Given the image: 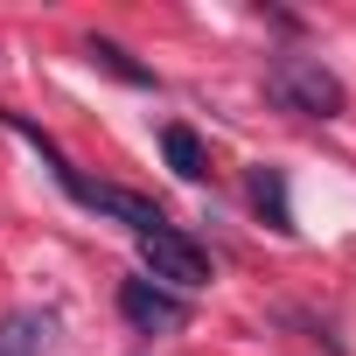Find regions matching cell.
<instances>
[{"mask_svg":"<svg viewBox=\"0 0 356 356\" xmlns=\"http://www.w3.org/2000/svg\"><path fill=\"white\" fill-rule=\"evenodd\" d=\"M266 98H273L280 112H300V119H342V105H349L342 77H335L321 56H273Z\"/></svg>","mask_w":356,"mask_h":356,"instance_id":"1","label":"cell"},{"mask_svg":"<svg viewBox=\"0 0 356 356\" xmlns=\"http://www.w3.org/2000/svg\"><path fill=\"white\" fill-rule=\"evenodd\" d=\"M140 259H147L154 286L168 280V293H175V286H210V252H203L189 231H175V224L147 231V238H140Z\"/></svg>","mask_w":356,"mask_h":356,"instance_id":"2","label":"cell"},{"mask_svg":"<svg viewBox=\"0 0 356 356\" xmlns=\"http://www.w3.org/2000/svg\"><path fill=\"white\" fill-rule=\"evenodd\" d=\"M56 182L70 189V203H84V210H98V217H119L133 238H147V231H161L168 217H161V203H147V196H133V189H112V182H84L77 168H63Z\"/></svg>","mask_w":356,"mask_h":356,"instance_id":"3","label":"cell"},{"mask_svg":"<svg viewBox=\"0 0 356 356\" xmlns=\"http://www.w3.org/2000/svg\"><path fill=\"white\" fill-rule=\"evenodd\" d=\"M119 314L140 335H182L189 328V300L168 293V286H154V280H119Z\"/></svg>","mask_w":356,"mask_h":356,"instance_id":"4","label":"cell"},{"mask_svg":"<svg viewBox=\"0 0 356 356\" xmlns=\"http://www.w3.org/2000/svg\"><path fill=\"white\" fill-rule=\"evenodd\" d=\"M245 196H252V210L266 217V231H280V238L300 231V224H293V203H286V175H280V168H252V175H245Z\"/></svg>","mask_w":356,"mask_h":356,"instance_id":"5","label":"cell"},{"mask_svg":"<svg viewBox=\"0 0 356 356\" xmlns=\"http://www.w3.org/2000/svg\"><path fill=\"white\" fill-rule=\"evenodd\" d=\"M49 335H56V321L42 307H15L0 321V356H49Z\"/></svg>","mask_w":356,"mask_h":356,"instance_id":"6","label":"cell"},{"mask_svg":"<svg viewBox=\"0 0 356 356\" xmlns=\"http://www.w3.org/2000/svg\"><path fill=\"white\" fill-rule=\"evenodd\" d=\"M161 154H168V168L182 175V182H203V175H210V154H203V140L189 126H168L161 133Z\"/></svg>","mask_w":356,"mask_h":356,"instance_id":"7","label":"cell"},{"mask_svg":"<svg viewBox=\"0 0 356 356\" xmlns=\"http://www.w3.org/2000/svg\"><path fill=\"white\" fill-rule=\"evenodd\" d=\"M84 56H91V63H98L105 77H119V84H133V91H154V70H147V63H133V56H126L119 42L91 35V42H84Z\"/></svg>","mask_w":356,"mask_h":356,"instance_id":"8","label":"cell"}]
</instances>
